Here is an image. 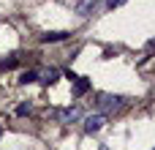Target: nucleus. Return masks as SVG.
Masks as SVG:
<instances>
[{
  "label": "nucleus",
  "mask_w": 155,
  "mask_h": 150,
  "mask_svg": "<svg viewBox=\"0 0 155 150\" xmlns=\"http://www.w3.org/2000/svg\"><path fill=\"white\" fill-rule=\"evenodd\" d=\"M123 96H114V93H98V101H95V107L101 109V115H112V112H117V109H123Z\"/></svg>",
  "instance_id": "1"
},
{
  "label": "nucleus",
  "mask_w": 155,
  "mask_h": 150,
  "mask_svg": "<svg viewBox=\"0 0 155 150\" xmlns=\"http://www.w3.org/2000/svg\"><path fill=\"white\" fill-rule=\"evenodd\" d=\"M106 123V115H90V118H84V131L87 134H95V131H101V126Z\"/></svg>",
  "instance_id": "2"
},
{
  "label": "nucleus",
  "mask_w": 155,
  "mask_h": 150,
  "mask_svg": "<svg viewBox=\"0 0 155 150\" xmlns=\"http://www.w3.org/2000/svg\"><path fill=\"white\" fill-rule=\"evenodd\" d=\"M57 118H60V123H76L82 118V109L79 107H65V109L57 112Z\"/></svg>",
  "instance_id": "3"
},
{
  "label": "nucleus",
  "mask_w": 155,
  "mask_h": 150,
  "mask_svg": "<svg viewBox=\"0 0 155 150\" xmlns=\"http://www.w3.org/2000/svg\"><path fill=\"white\" fill-rule=\"evenodd\" d=\"M68 36H71L68 30H49V33L41 36V41H44V44H57V41H65Z\"/></svg>",
  "instance_id": "4"
},
{
  "label": "nucleus",
  "mask_w": 155,
  "mask_h": 150,
  "mask_svg": "<svg viewBox=\"0 0 155 150\" xmlns=\"http://www.w3.org/2000/svg\"><path fill=\"white\" fill-rule=\"evenodd\" d=\"M95 5H98L95 0H76V14L79 16H90L95 11Z\"/></svg>",
  "instance_id": "5"
},
{
  "label": "nucleus",
  "mask_w": 155,
  "mask_h": 150,
  "mask_svg": "<svg viewBox=\"0 0 155 150\" xmlns=\"http://www.w3.org/2000/svg\"><path fill=\"white\" fill-rule=\"evenodd\" d=\"M90 90V79L87 77H74V93L76 96H84Z\"/></svg>",
  "instance_id": "6"
},
{
  "label": "nucleus",
  "mask_w": 155,
  "mask_h": 150,
  "mask_svg": "<svg viewBox=\"0 0 155 150\" xmlns=\"http://www.w3.org/2000/svg\"><path fill=\"white\" fill-rule=\"evenodd\" d=\"M57 77H60V71H57V68H46V71L41 74V79H38V82H41V85H52V82H57Z\"/></svg>",
  "instance_id": "7"
},
{
  "label": "nucleus",
  "mask_w": 155,
  "mask_h": 150,
  "mask_svg": "<svg viewBox=\"0 0 155 150\" xmlns=\"http://www.w3.org/2000/svg\"><path fill=\"white\" fill-rule=\"evenodd\" d=\"M35 79H38V74H35V71H22L19 85H30V82H35Z\"/></svg>",
  "instance_id": "8"
},
{
  "label": "nucleus",
  "mask_w": 155,
  "mask_h": 150,
  "mask_svg": "<svg viewBox=\"0 0 155 150\" xmlns=\"http://www.w3.org/2000/svg\"><path fill=\"white\" fill-rule=\"evenodd\" d=\"M30 109H33V107H30V101H27V104H19V107H16V115H19V118H25V115H30Z\"/></svg>",
  "instance_id": "9"
},
{
  "label": "nucleus",
  "mask_w": 155,
  "mask_h": 150,
  "mask_svg": "<svg viewBox=\"0 0 155 150\" xmlns=\"http://www.w3.org/2000/svg\"><path fill=\"white\" fill-rule=\"evenodd\" d=\"M16 66V57H11V60H3L0 63V71H5V68H14Z\"/></svg>",
  "instance_id": "10"
},
{
  "label": "nucleus",
  "mask_w": 155,
  "mask_h": 150,
  "mask_svg": "<svg viewBox=\"0 0 155 150\" xmlns=\"http://www.w3.org/2000/svg\"><path fill=\"white\" fill-rule=\"evenodd\" d=\"M125 3H128V0H106V5H109L112 11H114V8H120V5H125Z\"/></svg>",
  "instance_id": "11"
},
{
  "label": "nucleus",
  "mask_w": 155,
  "mask_h": 150,
  "mask_svg": "<svg viewBox=\"0 0 155 150\" xmlns=\"http://www.w3.org/2000/svg\"><path fill=\"white\" fill-rule=\"evenodd\" d=\"M0 137H3V128H0Z\"/></svg>",
  "instance_id": "12"
},
{
  "label": "nucleus",
  "mask_w": 155,
  "mask_h": 150,
  "mask_svg": "<svg viewBox=\"0 0 155 150\" xmlns=\"http://www.w3.org/2000/svg\"><path fill=\"white\" fill-rule=\"evenodd\" d=\"M153 150H155V148H153Z\"/></svg>",
  "instance_id": "13"
}]
</instances>
